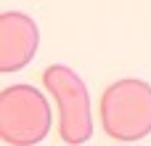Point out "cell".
<instances>
[{"label": "cell", "mask_w": 151, "mask_h": 146, "mask_svg": "<svg viewBox=\"0 0 151 146\" xmlns=\"http://www.w3.org/2000/svg\"><path fill=\"white\" fill-rule=\"evenodd\" d=\"M101 125L114 141H141L151 133V85L143 80H117L101 96Z\"/></svg>", "instance_id": "1"}, {"label": "cell", "mask_w": 151, "mask_h": 146, "mask_svg": "<svg viewBox=\"0 0 151 146\" xmlns=\"http://www.w3.org/2000/svg\"><path fill=\"white\" fill-rule=\"evenodd\" d=\"M37 24L19 11L0 16V72H16L27 66L37 53Z\"/></svg>", "instance_id": "4"}, {"label": "cell", "mask_w": 151, "mask_h": 146, "mask_svg": "<svg viewBox=\"0 0 151 146\" xmlns=\"http://www.w3.org/2000/svg\"><path fill=\"white\" fill-rule=\"evenodd\" d=\"M53 125L50 104L35 85H11L0 93V138L11 146L40 144Z\"/></svg>", "instance_id": "2"}, {"label": "cell", "mask_w": 151, "mask_h": 146, "mask_svg": "<svg viewBox=\"0 0 151 146\" xmlns=\"http://www.w3.org/2000/svg\"><path fill=\"white\" fill-rule=\"evenodd\" d=\"M42 85L50 90L58 106V136L64 138V144L80 146L90 141L93 136L90 96L77 72L64 64H53L42 72Z\"/></svg>", "instance_id": "3"}]
</instances>
